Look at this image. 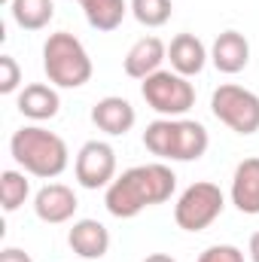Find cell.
<instances>
[{
    "label": "cell",
    "mask_w": 259,
    "mask_h": 262,
    "mask_svg": "<svg viewBox=\"0 0 259 262\" xmlns=\"http://www.w3.org/2000/svg\"><path fill=\"white\" fill-rule=\"evenodd\" d=\"M174 189H177V177L168 165H162V162L134 165L107 186L104 204L116 220H131L140 210L168 201L174 195Z\"/></svg>",
    "instance_id": "1"
},
{
    "label": "cell",
    "mask_w": 259,
    "mask_h": 262,
    "mask_svg": "<svg viewBox=\"0 0 259 262\" xmlns=\"http://www.w3.org/2000/svg\"><path fill=\"white\" fill-rule=\"evenodd\" d=\"M143 262H177V259H174V256H168V253H149Z\"/></svg>",
    "instance_id": "26"
},
{
    "label": "cell",
    "mask_w": 259,
    "mask_h": 262,
    "mask_svg": "<svg viewBox=\"0 0 259 262\" xmlns=\"http://www.w3.org/2000/svg\"><path fill=\"white\" fill-rule=\"evenodd\" d=\"M232 204L247 213V216H256L259 213V159H244L238 168H235V177H232Z\"/></svg>",
    "instance_id": "15"
},
{
    "label": "cell",
    "mask_w": 259,
    "mask_h": 262,
    "mask_svg": "<svg viewBox=\"0 0 259 262\" xmlns=\"http://www.w3.org/2000/svg\"><path fill=\"white\" fill-rule=\"evenodd\" d=\"M79 201H76V192L64 186V183H46L37 198H34V210L43 223L49 226H58V223H67L73 213H76Z\"/></svg>",
    "instance_id": "8"
},
{
    "label": "cell",
    "mask_w": 259,
    "mask_h": 262,
    "mask_svg": "<svg viewBox=\"0 0 259 262\" xmlns=\"http://www.w3.org/2000/svg\"><path fill=\"white\" fill-rule=\"evenodd\" d=\"M226 207V195L217 183L198 180L192 186H186L177 204H174V223L183 232H204Z\"/></svg>",
    "instance_id": "5"
},
{
    "label": "cell",
    "mask_w": 259,
    "mask_h": 262,
    "mask_svg": "<svg viewBox=\"0 0 259 262\" xmlns=\"http://www.w3.org/2000/svg\"><path fill=\"white\" fill-rule=\"evenodd\" d=\"M31 195V183L21 171H3L0 174V201L6 213H15Z\"/></svg>",
    "instance_id": "19"
},
{
    "label": "cell",
    "mask_w": 259,
    "mask_h": 262,
    "mask_svg": "<svg viewBox=\"0 0 259 262\" xmlns=\"http://www.w3.org/2000/svg\"><path fill=\"white\" fill-rule=\"evenodd\" d=\"M250 259L259 262V232H253V238H250Z\"/></svg>",
    "instance_id": "25"
},
{
    "label": "cell",
    "mask_w": 259,
    "mask_h": 262,
    "mask_svg": "<svg viewBox=\"0 0 259 262\" xmlns=\"http://www.w3.org/2000/svg\"><path fill=\"white\" fill-rule=\"evenodd\" d=\"M207 49H204V43L195 37V34H177L174 40H171V46H168V61H171V70L174 73H180V76H195V73H201L204 64H207Z\"/></svg>",
    "instance_id": "13"
},
{
    "label": "cell",
    "mask_w": 259,
    "mask_h": 262,
    "mask_svg": "<svg viewBox=\"0 0 259 262\" xmlns=\"http://www.w3.org/2000/svg\"><path fill=\"white\" fill-rule=\"evenodd\" d=\"M21 82V67L12 55H0V95H12Z\"/></svg>",
    "instance_id": "22"
},
{
    "label": "cell",
    "mask_w": 259,
    "mask_h": 262,
    "mask_svg": "<svg viewBox=\"0 0 259 262\" xmlns=\"http://www.w3.org/2000/svg\"><path fill=\"white\" fill-rule=\"evenodd\" d=\"M43 70L49 76L52 85L58 89H79L92 79V58L85 52V46L67 34V31H58V34H49L46 46H43Z\"/></svg>",
    "instance_id": "3"
},
{
    "label": "cell",
    "mask_w": 259,
    "mask_h": 262,
    "mask_svg": "<svg viewBox=\"0 0 259 262\" xmlns=\"http://www.w3.org/2000/svg\"><path fill=\"white\" fill-rule=\"evenodd\" d=\"M79 6L85 12V21L95 31H116L125 12L131 9L125 0H79Z\"/></svg>",
    "instance_id": "17"
},
{
    "label": "cell",
    "mask_w": 259,
    "mask_h": 262,
    "mask_svg": "<svg viewBox=\"0 0 259 262\" xmlns=\"http://www.w3.org/2000/svg\"><path fill=\"white\" fill-rule=\"evenodd\" d=\"M165 58H168V46L159 37H143V40H137L128 49L122 67H125V73H128L131 79H146L156 70H162Z\"/></svg>",
    "instance_id": "12"
},
{
    "label": "cell",
    "mask_w": 259,
    "mask_h": 262,
    "mask_svg": "<svg viewBox=\"0 0 259 262\" xmlns=\"http://www.w3.org/2000/svg\"><path fill=\"white\" fill-rule=\"evenodd\" d=\"M210 61L220 73H241L250 64V43L238 31H223L210 46Z\"/></svg>",
    "instance_id": "11"
},
{
    "label": "cell",
    "mask_w": 259,
    "mask_h": 262,
    "mask_svg": "<svg viewBox=\"0 0 259 262\" xmlns=\"http://www.w3.org/2000/svg\"><path fill=\"white\" fill-rule=\"evenodd\" d=\"M92 122L104 131V134H110V137H122V134H128L134 128L137 113H134V107H131L125 98L107 95V98H101L92 107Z\"/></svg>",
    "instance_id": "9"
},
{
    "label": "cell",
    "mask_w": 259,
    "mask_h": 262,
    "mask_svg": "<svg viewBox=\"0 0 259 262\" xmlns=\"http://www.w3.org/2000/svg\"><path fill=\"white\" fill-rule=\"evenodd\" d=\"M0 3H12V0H0Z\"/></svg>",
    "instance_id": "27"
},
{
    "label": "cell",
    "mask_w": 259,
    "mask_h": 262,
    "mask_svg": "<svg viewBox=\"0 0 259 262\" xmlns=\"http://www.w3.org/2000/svg\"><path fill=\"white\" fill-rule=\"evenodd\" d=\"M210 110L235 134H256L259 131V95H253L244 85H235V82L220 85L210 95Z\"/></svg>",
    "instance_id": "6"
},
{
    "label": "cell",
    "mask_w": 259,
    "mask_h": 262,
    "mask_svg": "<svg viewBox=\"0 0 259 262\" xmlns=\"http://www.w3.org/2000/svg\"><path fill=\"white\" fill-rule=\"evenodd\" d=\"M58 107H61V98L52 85L46 82H31L18 92V113L34 119V122H46V119H55L58 116Z\"/></svg>",
    "instance_id": "14"
},
{
    "label": "cell",
    "mask_w": 259,
    "mask_h": 262,
    "mask_svg": "<svg viewBox=\"0 0 259 262\" xmlns=\"http://www.w3.org/2000/svg\"><path fill=\"white\" fill-rule=\"evenodd\" d=\"M67 244L82 259H101L110 250V232L98 220H76L73 229L67 232Z\"/></svg>",
    "instance_id": "10"
},
{
    "label": "cell",
    "mask_w": 259,
    "mask_h": 262,
    "mask_svg": "<svg viewBox=\"0 0 259 262\" xmlns=\"http://www.w3.org/2000/svg\"><path fill=\"white\" fill-rule=\"evenodd\" d=\"M9 152L25 168V174L43 177V180L64 174L67 162H70L67 143L55 131L40 128V125H25V128L15 131L9 140Z\"/></svg>",
    "instance_id": "2"
},
{
    "label": "cell",
    "mask_w": 259,
    "mask_h": 262,
    "mask_svg": "<svg viewBox=\"0 0 259 262\" xmlns=\"http://www.w3.org/2000/svg\"><path fill=\"white\" fill-rule=\"evenodd\" d=\"M73 171L82 189H107L116 180V149L104 140H89L76 152Z\"/></svg>",
    "instance_id": "7"
},
{
    "label": "cell",
    "mask_w": 259,
    "mask_h": 262,
    "mask_svg": "<svg viewBox=\"0 0 259 262\" xmlns=\"http://www.w3.org/2000/svg\"><path fill=\"white\" fill-rule=\"evenodd\" d=\"M174 128H177V119H156V122H149L146 131H143V146L153 156H159V159H171Z\"/></svg>",
    "instance_id": "20"
},
{
    "label": "cell",
    "mask_w": 259,
    "mask_h": 262,
    "mask_svg": "<svg viewBox=\"0 0 259 262\" xmlns=\"http://www.w3.org/2000/svg\"><path fill=\"white\" fill-rule=\"evenodd\" d=\"M140 95L156 113H162L168 119H177L195 107L192 82L174 70H156L153 76H146L140 82Z\"/></svg>",
    "instance_id": "4"
},
{
    "label": "cell",
    "mask_w": 259,
    "mask_h": 262,
    "mask_svg": "<svg viewBox=\"0 0 259 262\" xmlns=\"http://www.w3.org/2000/svg\"><path fill=\"white\" fill-rule=\"evenodd\" d=\"M207 128L195 119H177L174 128V146H171V162H195L207 152Z\"/></svg>",
    "instance_id": "16"
},
{
    "label": "cell",
    "mask_w": 259,
    "mask_h": 262,
    "mask_svg": "<svg viewBox=\"0 0 259 262\" xmlns=\"http://www.w3.org/2000/svg\"><path fill=\"white\" fill-rule=\"evenodd\" d=\"M9 12H12V18H15L18 28H25V31H43L52 21V15H55V3L52 0H12Z\"/></svg>",
    "instance_id": "18"
},
{
    "label": "cell",
    "mask_w": 259,
    "mask_h": 262,
    "mask_svg": "<svg viewBox=\"0 0 259 262\" xmlns=\"http://www.w3.org/2000/svg\"><path fill=\"white\" fill-rule=\"evenodd\" d=\"M198 262H244V253L235 244H213L198 256Z\"/></svg>",
    "instance_id": "23"
},
{
    "label": "cell",
    "mask_w": 259,
    "mask_h": 262,
    "mask_svg": "<svg viewBox=\"0 0 259 262\" xmlns=\"http://www.w3.org/2000/svg\"><path fill=\"white\" fill-rule=\"evenodd\" d=\"M0 262H34L31 253H25L21 247H3L0 250Z\"/></svg>",
    "instance_id": "24"
},
{
    "label": "cell",
    "mask_w": 259,
    "mask_h": 262,
    "mask_svg": "<svg viewBox=\"0 0 259 262\" xmlns=\"http://www.w3.org/2000/svg\"><path fill=\"white\" fill-rule=\"evenodd\" d=\"M171 0H131V15L143 25V28H162L171 21Z\"/></svg>",
    "instance_id": "21"
}]
</instances>
